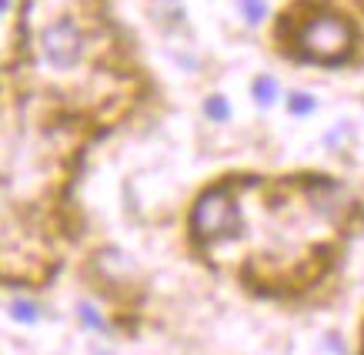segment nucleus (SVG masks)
I'll return each mask as SVG.
<instances>
[{"mask_svg":"<svg viewBox=\"0 0 364 355\" xmlns=\"http://www.w3.org/2000/svg\"><path fill=\"white\" fill-rule=\"evenodd\" d=\"M298 47L301 54L318 61V64H338L351 54L354 47V31L351 24L338 17V14H318L311 17L298 34Z\"/></svg>","mask_w":364,"mask_h":355,"instance_id":"obj_1","label":"nucleus"},{"mask_svg":"<svg viewBox=\"0 0 364 355\" xmlns=\"http://www.w3.org/2000/svg\"><path fill=\"white\" fill-rule=\"evenodd\" d=\"M194 232L198 238L204 242H228L234 235L241 232V208H237V201L231 198V191L228 188H214L208 195H200V201L194 205Z\"/></svg>","mask_w":364,"mask_h":355,"instance_id":"obj_2","label":"nucleus"},{"mask_svg":"<svg viewBox=\"0 0 364 355\" xmlns=\"http://www.w3.org/2000/svg\"><path fill=\"white\" fill-rule=\"evenodd\" d=\"M41 51H44L47 64L57 71H70L84 61V34L70 17H60L41 34Z\"/></svg>","mask_w":364,"mask_h":355,"instance_id":"obj_3","label":"nucleus"},{"mask_svg":"<svg viewBox=\"0 0 364 355\" xmlns=\"http://www.w3.org/2000/svg\"><path fill=\"white\" fill-rule=\"evenodd\" d=\"M287 111L294 114V118H308V114L318 111V101H314V94H308V91H291V94H287Z\"/></svg>","mask_w":364,"mask_h":355,"instance_id":"obj_4","label":"nucleus"},{"mask_svg":"<svg viewBox=\"0 0 364 355\" xmlns=\"http://www.w3.org/2000/svg\"><path fill=\"white\" fill-rule=\"evenodd\" d=\"M251 91H254V101H257L261 108H271V104L277 101V81L271 78V74H261V78L254 81Z\"/></svg>","mask_w":364,"mask_h":355,"instance_id":"obj_5","label":"nucleus"},{"mask_svg":"<svg viewBox=\"0 0 364 355\" xmlns=\"http://www.w3.org/2000/svg\"><path fill=\"white\" fill-rule=\"evenodd\" d=\"M204 114H208L214 124H224L228 118H231V108H228V101H224L221 94H214V98L204 101Z\"/></svg>","mask_w":364,"mask_h":355,"instance_id":"obj_6","label":"nucleus"},{"mask_svg":"<svg viewBox=\"0 0 364 355\" xmlns=\"http://www.w3.org/2000/svg\"><path fill=\"white\" fill-rule=\"evenodd\" d=\"M237 7H241L244 21L251 24V27H257V24L264 21V14H267V4H264V0H237Z\"/></svg>","mask_w":364,"mask_h":355,"instance_id":"obj_7","label":"nucleus"},{"mask_svg":"<svg viewBox=\"0 0 364 355\" xmlns=\"http://www.w3.org/2000/svg\"><path fill=\"white\" fill-rule=\"evenodd\" d=\"M11 315L17 319V322H37V305L27 299H11Z\"/></svg>","mask_w":364,"mask_h":355,"instance_id":"obj_8","label":"nucleus"},{"mask_svg":"<svg viewBox=\"0 0 364 355\" xmlns=\"http://www.w3.org/2000/svg\"><path fill=\"white\" fill-rule=\"evenodd\" d=\"M77 315H80V322L87 325V329H94V332H107V322L100 319V312L94 309V305H87V302H80Z\"/></svg>","mask_w":364,"mask_h":355,"instance_id":"obj_9","label":"nucleus"},{"mask_svg":"<svg viewBox=\"0 0 364 355\" xmlns=\"http://www.w3.org/2000/svg\"><path fill=\"white\" fill-rule=\"evenodd\" d=\"M0 11H4V14H11V0H0Z\"/></svg>","mask_w":364,"mask_h":355,"instance_id":"obj_10","label":"nucleus"}]
</instances>
